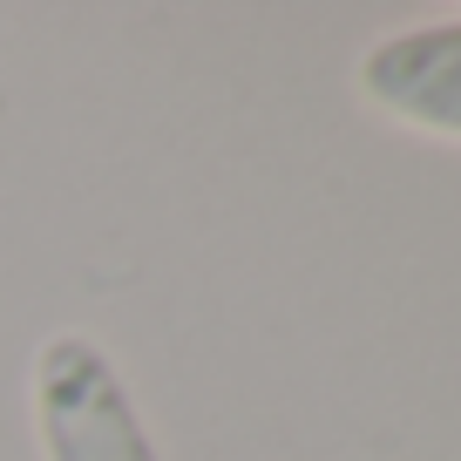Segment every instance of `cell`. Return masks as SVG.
<instances>
[{
    "instance_id": "7a4b0ae2",
    "label": "cell",
    "mask_w": 461,
    "mask_h": 461,
    "mask_svg": "<svg viewBox=\"0 0 461 461\" xmlns=\"http://www.w3.org/2000/svg\"><path fill=\"white\" fill-rule=\"evenodd\" d=\"M360 88L380 109L420 122V130H455L461 136V21L387 34L366 55Z\"/></svg>"
},
{
    "instance_id": "6da1fadb",
    "label": "cell",
    "mask_w": 461,
    "mask_h": 461,
    "mask_svg": "<svg viewBox=\"0 0 461 461\" xmlns=\"http://www.w3.org/2000/svg\"><path fill=\"white\" fill-rule=\"evenodd\" d=\"M34 407H41L48 461H157L109 353L82 332H61L34 360Z\"/></svg>"
}]
</instances>
